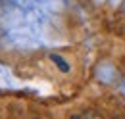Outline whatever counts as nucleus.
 <instances>
[{"mask_svg":"<svg viewBox=\"0 0 125 119\" xmlns=\"http://www.w3.org/2000/svg\"><path fill=\"white\" fill-rule=\"evenodd\" d=\"M73 119H102V117H100V115H96V113H93V111H83V113L75 115Z\"/></svg>","mask_w":125,"mask_h":119,"instance_id":"nucleus-2","label":"nucleus"},{"mask_svg":"<svg viewBox=\"0 0 125 119\" xmlns=\"http://www.w3.org/2000/svg\"><path fill=\"white\" fill-rule=\"evenodd\" d=\"M52 61H54V63H56V65L62 69L63 73H65V71H69V65L65 63V60H63L62 56H58V54H52Z\"/></svg>","mask_w":125,"mask_h":119,"instance_id":"nucleus-1","label":"nucleus"},{"mask_svg":"<svg viewBox=\"0 0 125 119\" xmlns=\"http://www.w3.org/2000/svg\"><path fill=\"white\" fill-rule=\"evenodd\" d=\"M33 119H37V117H33Z\"/></svg>","mask_w":125,"mask_h":119,"instance_id":"nucleus-3","label":"nucleus"}]
</instances>
